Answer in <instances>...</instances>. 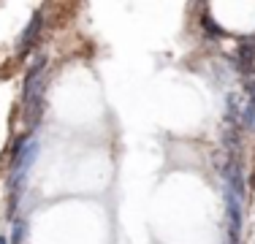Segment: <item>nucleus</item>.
I'll return each mask as SVG.
<instances>
[{
	"label": "nucleus",
	"mask_w": 255,
	"mask_h": 244,
	"mask_svg": "<svg viewBox=\"0 0 255 244\" xmlns=\"http://www.w3.org/2000/svg\"><path fill=\"white\" fill-rule=\"evenodd\" d=\"M226 209H228V242H242V195L236 190H226Z\"/></svg>",
	"instance_id": "f257e3e1"
},
{
	"label": "nucleus",
	"mask_w": 255,
	"mask_h": 244,
	"mask_svg": "<svg viewBox=\"0 0 255 244\" xmlns=\"http://www.w3.org/2000/svg\"><path fill=\"white\" fill-rule=\"evenodd\" d=\"M41 27H44V16H41V14H33V19H30V24L25 27V33H22V38H19L16 52H19V54L30 52V49H33V44L38 41V35H41Z\"/></svg>",
	"instance_id": "f03ea898"
},
{
	"label": "nucleus",
	"mask_w": 255,
	"mask_h": 244,
	"mask_svg": "<svg viewBox=\"0 0 255 244\" xmlns=\"http://www.w3.org/2000/svg\"><path fill=\"white\" fill-rule=\"evenodd\" d=\"M242 122H245V127H247V130H255V103H253V101L245 106V114H242Z\"/></svg>",
	"instance_id": "7ed1b4c3"
},
{
	"label": "nucleus",
	"mask_w": 255,
	"mask_h": 244,
	"mask_svg": "<svg viewBox=\"0 0 255 244\" xmlns=\"http://www.w3.org/2000/svg\"><path fill=\"white\" fill-rule=\"evenodd\" d=\"M239 117V101H236V95H228V120L234 122Z\"/></svg>",
	"instance_id": "20e7f679"
},
{
	"label": "nucleus",
	"mask_w": 255,
	"mask_h": 244,
	"mask_svg": "<svg viewBox=\"0 0 255 244\" xmlns=\"http://www.w3.org/2000/svg\"><path fill=\"white\" fill-rule=\"evenodd\" d=\"M204 27L209 30V33H215V35H223V27H220L217 22H212L209 16H204Z\"/></svg>",
	"instance_id": "39448f33"
},
{
	"label": "nucleus",
	"mask_w": 255,
	"mask_h": 244,
	"mask_svg": "<svg viewBox=\"0 0 255 244\" xmlns=\"http://www.w3.org/2000/svg\"><path fill=\"white\" fill-rule=\"evenodd\" d=\"M0 244H8V239H5V236H0Z\"/></svg>",
	"instance_id": "423d86ee"
},
{
	"label": "nucleus",
	"mask_w": 255,
	"mask_h": 244,
	"mask_svg": "<svg viewBox=\"0 0 255 244\" xmlns=\"http://www.w3.org/2000/svg\"><path fill=\"white\" fill-rule=\"evenodd\" d=\"M250 187H255V174H253V179H250Z\"/></svg>",
	"instance_id": "0eeeda50"
}]
</instances>
